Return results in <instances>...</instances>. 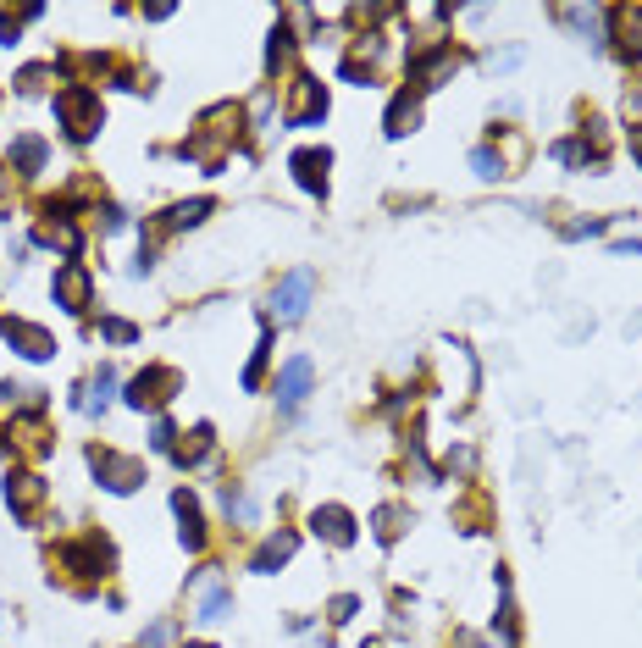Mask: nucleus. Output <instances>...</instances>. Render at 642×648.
Returning <instances> with one entry per match:
<instances>
[{
	"label": "nucleus",
	"mask_w": 642,
	"mask_h": 648,
	"mask_svg": "<svg viewBox=\"0 0 642 648\" xmlns=\"http://www.w3.org/2000/svg\"><path fill=\"white\" fill-rule=\"evenodd\" d=\"M106 338H117V344H128V338H133V327H128V322H106Z\"/></svg>",
	"instance_id": "24"
},
{
	"label": "nucleus",
	"mask_w": 642,
	"mask_h": 648,
	"mask_svg": "<svg viewBox=\"0 0 642 648\" xmlns=\"http://www.w3.org/2000/svg\"><path fill=\"white\" fill-rule=\"evenodd\" d=\"M172 510H178V521H183V543H189V549H205V527H200L194 493H172Z\"/></svg>",
	"instance_id": "13"
},
{
	"label": "nucleus",
	"mask_w": 642,
	"mask_h": 648,
	"mask_svg": "<svg viewBox=\"0 0 642 648\" xmlns=\"http://www.w3.org/2000/svg\"><path fill=\"white\" fill-rule=\"evenodd\" d=\"M205 211H211V200H189L167 216V228H194V222H205Z\"/></svg>",
	"instance_id": "16"
},
{
	"label": "nucleus",
	"mask_w": 642,
	"mask_h": 648,
	"mask_svg": "<svg viewBox=\"0 0 642 648\" xmlns=\"http://www.w3.org/2000/svg\"><path fill=\"white\" fill-rule=\"evenodd\" d=\"M305 388H310V360L299 355V360H288V366H283V377H277V405H283V410H299Z\"/></svg>",
	"instance_id": "8"
},
{
	"label": "nucleus",
	"mask_w": 642,
	"mask_h": 648,
	"mask_svg": "<svg viewBox=\"0 0 642 648\" xmlns=\"http://www.w3.org/2000/svg\"><path fill=\"white\" fill-rule=\"evenodd\" d=\"M471 161H476V172H482V178H499V172H504V161L493 156V150H476Z\"/></svg>",
	"instance_id": "22"
},
{
	"label": "nucleus",
	"mask_w": 642,
	"mask_h": 648,
	"mask_svg": "<svg viewBox=\"0 0 642 648\" xmlns=\"http://www.w3.org/2000/svg\"><path fill=\"white\" fill-rule=\"evenodd\" d=\"M0 333L12 338L17 349H23L28 360H45V355H56V338L45 333V327H34V322H23V316H6L0 322Z\"/></svg>",
	"instance_id": "5"
},
{
	"label": "nucleus",
	"mask_w": 642,
	"mask_h": 648,
	"mask_svg": "<svg viewBox=\"0 0 642 648\" xmlns=\"http://www.w3.org/2000/svg\"><path fill=\"white\" fill-rule=\"evenodd\" d=\"M12 156L23 161L28 172H39V167H45V144H39V139H17V144H12Z\"/></svg>",
	"instance_id": "17"
},
{
	"label": "nucleus",
	"mask_w": 642,
	"mask_h": 648,
	"mask_svg": "<svg viewBox=\"0 0 642 648\" xmlns=\"http://www.w3.org/2000/svg\"><path fill=\"white\" fill-rule=\"evenodd\" d=\"M310 527H316V538L338 543V549H349V543H355V516H349V510H338V504H321L316 516H310Z\"/></svg>",
	"instance_id": "6"
},
{
	"label": "nucleus",
	"mask_w": 642,
	"mask_h": 648,
	"mask_svg": "<svg viewBox=\"0 0 642 648\" xmlns=\"http://www.w3.org/2000/svg\"><path fill=\"white\" fill-rule=\"evenodd\" d=\"M316 117H327V95H321L316 78H299V106L288 111V128H310Z\"/></svg>",
	"instance_id": "9"
},
{
	"label": "nucleus",
	"mask_w": 642,
	"mask_h": 648,
	"mask_svg": "<svg viewBox=\"0 0 642 648\" xmlns=\"http://www.w3.org/2000/svg\"><path fill=\"white\" fill-rule=\"evenodd\" d=\"M222 504H227V516H238V521H250V516H255V504L244 499V493H233V488H227V499H222Z\"/></svg>",
	"instance_id": "21"
},
{
	"label": "nucleus",
	"mask_w": 642,
	"mask_h": 648,
	"mask_svg": "<svg viewBox=\"0 0 642 648\" xmlns=\"http://www.w3.org/2000/svg\"><path fill=\"white\" fill-rule=\"evenodd\" d=\"M299 549V538L294 532H277V538H266L261 549H255V560H250V571H277V565L288 560V554Z\"/></svg>",
	"instance_id": "12"
},
{
	"label": "nucleus",
	"mask_w": 642,
	"mask_h": 648,
	"mask_svg": "<svg viewBox=\"0 0 642 648\" xmlns=\"http://www.w3.org/2000/svg\"><path fill=\"white\" fill-rule=\"evenodd\" d=\"M0 211H12V205H6V172H0Z\"/></svg>",
	"instance_id": "27"
},
{
	"label": "nucleus",
	"mask_w": 642,
	"mask_h": 648,
	"mask_svg": "<svg viewBox=\"0 0 642 648\" xmlns=\"http://www.w3.org/2000/svg\"><path fill=\"white\" fill-rule=\"evenodd\" d=\"M56 117L67 122L72 139H89V133L100 128V95H95V89H84V84L61 89V95H56Z\"/></svg>",
	"instance_id": "1"
},
{
	"label": "nucleus",
	"mask_w": 642,
	"mask_h": 648,
	"mask_svg": "<svg viewBox=\"0 0 642 648\" xmlns=\"http://www.w3.org/2000/svg\"><path fill=\"white\" fill-rule=\"evenodd\" d=\"M266 349H272V344H266V338H261V344H255V360H250V372H244V388H255V383H261V372H266Z\"/></svg>",
	"instance_id": "20"
},
{
	"label": "nucleus",
	"mask_w": 642,
	"mask_h": 648,
	"mask_svg": "<svg viewBox=\"0 0 642 648\" xmlns=\"http://www.w3.org/2000/svg\"><path fill=\"white\" fill-rule=\"evenodd\" d=\"M56 300L67 305V311H84V305H89V272L78 261H67L56 272Z\"/></svg>",
	"instance_id": "7"
},
{
	"label": "nucleus",
	"mask_w": 642,
	"mask_h": 648,
	"mask_svg": "<svg viewBox=\"0 0 642 648\" xmlns=\"http://www.w3.org/2000/svg\"><path fill=\"white\" fill-rule=\"evenodd\" d=\"M631 150H637V161H642V128H631Z\"/></svg>",
	"instance_id": "26"
},
{
	"label": "nucleus",
	"mask_w": 642,
	"mask_h": 648,
	"mask_svg": "<svg viewBox=\"0 0 642 648\" xmlns=\"http://www.w3.org/2000/svg\"><path fill=\"white\" fill-rule=\"evenodd\" d=\"M399 521H405V510H393V504H388V510H377V532H382V538H399V532H405Z\"/></svg>",
	"instance_id": "19"
},
{
	"label": "nucleus",
	"mask_w": 642,
	"mask_h": 648,
	"mask_svg": "<svg viewBox=\"0 0 642 648\" xmlns=\"http://www.w3.org/2000/svg\"><path fill=\"white\" fill-rule=\"evenodd\" d=\"M95 471H100V482H106L111 493H128V488H139V460H128V455H111V449H95Z\"/></svg>",
	"instance_id": "4"
},
{
	"label": "nucleus",
	"mask_w": 642,
	"mask_h": 648,
	"mask_svg": "<svg viewBox=\"0 0 642 648\" xmlns=\"http://www.w3.org/2000/svg\"><path fill=\"white\" fill-rule=\"evenodd\" d=\"M200 648H205V643H200Z\"/></svg>",
	"instance_id": "28"
},
{
	"label": "nucleus",
	"mask_w": 642,
	"mask_h": 648,
	"mask_svg": "<svg viewBox=\"0 0 642 648\" xmlns=\"http://www.w3.org/2000/svg\"><path fill=\"white\" fill-rule=\"evenodd\" d=\"M167 637H172V621L150 626V632H144V648H155V643H167Z\"/></svg>",
	"instance_id": "23"
},
{
	"label": "nucleus",
	"mask_w": 642,
	"mask_h": 648,
	"mask_svg": "<svg viewBox=\"0 0 642 648\" xmlns=\"http://www.w3.org/2000/svg\"><path fill=\"white\" fill-rule=\"evenodd\" d=\"M6 504H17V516H28L39 504V477H12L6 482Z\"/></svg>",
	"instance_id": "14"
},
{
	"label": "nucleus",
	"mask_w": 642,
	"mask_h": 648,
	"mask_svg": "<svg viewBox=\"0 0 642 648\" xmlns=\"http://www.w3.org/2000/svg\"><path fill=\"white\" fill-rule=\"evenodd\" d=\"M227 610H233V593L222 588V576H216V571H205L200 576V621L211 626V621H222Z\"/></svg>",
	"instance_id": "11"
},
{
	"label": "nucleus",
	"mask_w": 642,
	"mask_h": 648,
	"mask_svg": "<svg viewBox=\"0 0 642 648\" xmlns=\"http://www.w3.org/2000/svg\"><path fill=\"white\" fill-rule=\"evenodd\" d=\"M310 288H316V277H310V272H288L283 283L272 288V311L283 316V322H294V316H305V305H310Z\"/></svg>",
	"instance_id": "3"
},
{
	"label": "nucleus",
	"mask_w": 642,
	"mask_h": 648,
	"mask_svg": "<svg viewBox=\"0 0 642 648\" xmlns=\"http://www.w3.org/2000/svg\"><path fill=\"white\" fill-rule=\"evenodd\" d=\"M111 383H117V377H111L106 366H100V377H95V394L84 399V410H106V399H111Z\"/></svg>",
	"instance_id": "18"
},
{
	"label": "nucleus",
	"mask_w": 642,
	"mask_h": 648,
	"mask_svg": "<svg viewBox=\"0 0 642 648\" xmlns=\"http://www.w3.org/2000/svg\"><path fill=\"white\" fill-rule=\"evenodd\" d=\"M172 455H178L183 466H200V460L211 455V427H194V432H189V444H178Z\"/></svg>",
	"instance_id": "15"
},
{
	"label": "nucleus",
	"mask_w": 642,
	"mask_h": 648,
	"mask_svg": "<svg viewBox=\"0 0 642 648\" xmlns=\"http://www.w3.org/2000/svg\"><path fill=\"white\" fill-rule=\"evenodd\" d=\"M327 167H333L327 150H299V156H294V178L305 183L310 194H327Z\"/></svg>",
	"instance_id": "10"
},
{
	"label": "nucleus",
	"mask_w": 642,
	"mask_h": 648,
	"mask_svg": "<svg viewBox=\"0 0 642 648\" xmlns=\"http://www.w3.org/2000/svg\"><path fill=\"white\" fill-rule=\"evenodd\" d=\"M172 388H178V372L172 366H150V372H139L128 383V405H139V410H161L172 399Z\"/></svg>",
	"instance_id": "2"
},
{
	"label": "nucleus",
	"mask_w": 642,
	"mask_h": 648,
	"mask_svg": "<svg viewBox=\"0 0 642 648\" xmlns=\"http://www.w3.org/2000/svg\"><path fill=\"white\" fill-rule=\"evenodd\" d=\"M355 615V599H333V621H349Z\"/></svg>",
	"instance_id": "25"
}]
</instances>
